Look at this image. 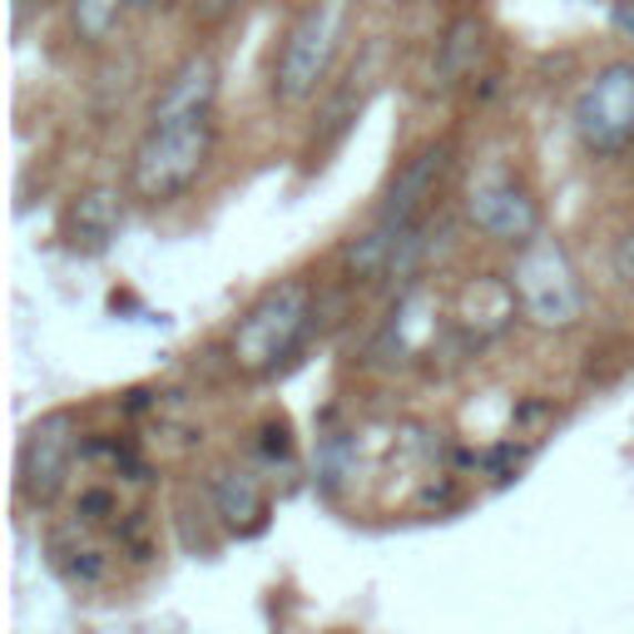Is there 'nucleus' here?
<instances>
[{
    "mask_svg": "<svg viewBox=\"0 0 634 634\" xmlns=\"http://www.w3.org/2000/svg\"><path fill=\"white\" fill-rule=\"evenodd\" d=\"M505 283H511L525 323L545 327V333H565V327H575L580 317H585V283H580V268L565 243L551 234H535L531 243H521Z\"/></svg>",
    "mask_w": 634,
    "mask_h": 634,
    "instance_id": "1",
    "label": "nucleus"
},
{
    "mask_svg": "<svg viewBox=\"0 0 634 634\" xmlns=\"http://www.w3.org/2000/svg\"><path fill=\"white\" fill-rule=\"evenodd\" d=\"M218 144L214 120H188V124H150L144 140L134 144L130 158V188L144 204H174L178 194L198 184Z\"/></svg>",
    "mask_w": 634,
    "mask_h": 634,
    "instance_id": "2",
    "label": "nucleus"
},
{
    "mask_svg": "<svg viewBox=\"0 0 634 634\" xmlns=\"http://www.w3.org/2000/svg\"><path fill=\"white\" fill-rule=\"evenodd\" d=\"M313 327V288L303 278H288L278 288H268L248 313L243 323L234 327V367L238 372H278V362H288L293 352L303 347Z\"/></svg>",
    "mask_w": 634,
    "mask_h": 634,
    "instance_id": "3",
    "label": "nucleus"
},
{
    "mask_svg": "<svg viewBox=\"0 0 634 634\" xmlns=\"http://www.w3.org/2000/svg\"><path fill=\"white\" fill-rule=\"evenodd\" d=\"M342 35V0H313L283 35V50L273 60V94L283 104H303L323 90L327 70Z\"/></svg>",
    "mask_w": 634,
    "mask_h": 634,
    "instance_id": "4",
    "label": "nucleus"
},
{
    "mask_svg": "<svg viewBox=\"0 0 634 634\" xmlns=\"http://www.w3.org/2000/svg\"><path fill=\"white\" fill-rule=\"evenodd\" d=\"M575 134L590 154L610 158L634 144V65L615 60L580 90L575 100Z\"/></svg>",
    "mask_w": 634,
    "mask_h": 634,
    "instance_id": "5",
    "label": "nucleus"
},
{
    "mask_svg": "<svg viewBox=\"0 0 634 634\" xmlns=\"http://www.w3.org/2000/svg\"><path fill=\"white\" fill-rule=\"evenodd\" d=\"M75 451H80V427L70 411H50L40 417L35 427L20 437V457H16V485L25 501L45 505L60 495L70 467H75Z\"/></svg>",
    "mask_w": 634,
    "mask_h": 634,
    "instance_id": "6",
    "label": "nucleus"
},
{
    "mask_svg": "<svg viewBox=\"0 0 634 634\" xmlns=\"http://www.w3.org/2000/svg\"><path fill=\"white\" fill-rule=\"evenodd\" d=\"M447 168H451V140L421 144V150L397 168L392 184H387V194H382V204H377L372 224L387 228V234H407V228L421 218V208L431 204V194H437V184L447 178Z\"/></svg>",
    "mask_w": 634,
    "mask_h": 634,
    "instance_id": "7",
    "label": "nucleus"
},
{
    "mask_svg": "<svg viewBox=\"0 0 634 634\" xmlns=\"http://www.w3.org/2000/svg\"><path fill=\"white\" fill-rule=\"evenodd\" d=\"M467 218L495 243H531L541 234V208H535V198L505 174L476 178L467 194Z\"/></svg>",
    "mask_w": 634,
    "mask_h": 634,
    "instance_id": "8",
    "label": "nucleus"
},
{
    "mask_svg": "<svg viewBox=\"0 0 634 634\" xmlns=\"http://www.w3.org/2000/svg\"><path fill=\"white\" fill-rule=\"evenodd\" d=\"M218 104V60L208 50H194L174 65L164 80L158 100L150 104V124H188V120H214Z\"/></svg>",
    "mask_w": 634,
    "mask_h": 634,
    "instance_id": "9",
    "label": "nucleus"
},
{
    "mask_svg": "<svg viewBox=\"0 0 634 634\" xmlns=\"http://www.w3.org/2000/svg\"><path fill=\"white\" fill-rule=\"evenodd\" d=\"M208 495H214V511L224 515V525H234V531H258L263 515H268V491L243 467H218L208 481Z\"/></svg>",
    "mask_w": 634,
    "mask_h": 634,
    "instance_id": "10",
    "label": "nucleus"
},
{
    "mask_svg": "<svg viewBox=\"0 0 634 634\" xmlns=\"http://www.w3.org/2000/svg\"><path fill=\"white\" fill-rule=\"evenodd\" d=\"M114 234H120V194L114 188H84L75 204H70L65 238L84 253H104Z\"/></svg>",
    "mask_w": 634,
    "mask_h": 634,
    "instance_id": "11",
    "label": "nucleus"
},
{
    "mask_svg": "<svg viewBox=\"0 0 634 634\" xmlns=\"http://www.w3.org/2000/svg\"><path fill=\"white\" fill-rule=\"evenodd\" d=\"M481 55H485V20L481 16H457L447 25V35H441V45H437V84L441 90H457L461 80L476 75Z\"/></svg>",
    "mask_w": 634,
    "mask_h": 634,
    "instance_id": "12",
    "label": "nucleus"
},
{
    "mask_svg": "<svg viewBox=\"0 0 634 634\" xmlns=\"http://www.w3.org/2000/svg\"><path fill=\"white\" fill-rule=\"evenodd\" d=\"M50 565L60 570L65 585H80V590H94L104 575H110V560L94 541H84L80 531H60L50 535Z\"/></svg>",
    "mask_w": 634,
    "mask_h": 634,
    "instance_id": "13",
    "label": "nucleus"
},
{
    "mask_svg": "<svg viewBox=\"0 0 634 634\" xmlns=\"http://www.w3.org/2000/svg\"><path fill=\"white\" fill-rule=\"evenodd\" d=\"M130 6V0H75L70 6V20H75V35L80 40H110V30L120 25V10Z\"/></svg>",
    "mask_w": 634,
    "mask_h": 634,
    "instance_id": "14",
    "label": "nucleus"
},
{
    "mask_svg": "<svg viewBox=\"0 0 634 634\" xmlns=\"http://www.w3.org/2000/svg\"><path fill=\"white\" fill-rule=\"evenodd\" d=\"M615 273H620L625 283H634V228H630L625 238H620V248H615Z\"/></svg>",
    "mask_w": 634,
    "mask_h": 634,
    "instance_id": "15",
    "label": "nucleus"
},
{
    "mask_svg": "<svg viewBox=\"0 0 634 634\" xmlns=\"http://www.w3.org/2000/svg\"><path fill=\"white\" fill-rule=\"evenodd\" d=\"M130 6H158V0H130Z\"/></svg>",
    "mask_w": 634,
    "mask_h": 634,
    "instance_id": "16",
    "label": "nucleus"
}]
</instances>
